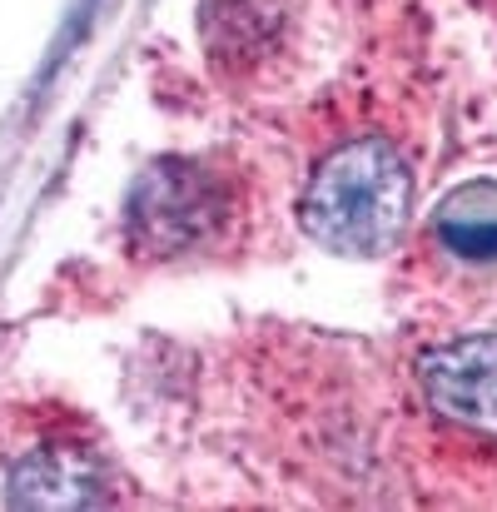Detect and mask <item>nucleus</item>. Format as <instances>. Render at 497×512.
<instances>
[{
  "mask_svg": "<svg viewBox=\"0 0 497 512\" xmlns=\"http://www.w3.org/2000/svg\"><path fill=\"white\" fill-rule=\"evenodd\" d=\"M418 179L388 135H348L309 170L299 194L304 234L338 259H378L413 224Z\"/></svg>",
  "mask_w": 497,
  "mask_h": 512,
  "instance_id": "f257e3e1",
  "label": "nucleus"
},
{
  "mask_svg": "<svg viewBox=\"0 0 497 512\" xmlns=\"http://www.w3.org/2000/svg\"><path fill=\"white\" fill-rule=\"evenodd\" d=\"M244 214L239 179L194 155L155 160L125 199V244L150 264L214 254L234 239Z\"/></svg>",
  "mask_w": 497,
  "mask_h": 512,
  "instance_id": "f03ea898",
  "label": "nucleus"
},
{
  "mask_svg": "<svg viewBox=\"0 0 497 512\" xmlns=\"http://www.w3.org/2000/svg\"><path fill=\"white\" fill-rule=\"evenodd\" d=\"M428 408L458 428L497 433V339H453L433 348L418 368Z\"/></svg>",
  "mask_w": 497,
  "mask_h": 512,
  "instance_id": "7ed1b4c3",
  "label": "nucleus"
},
{
  "mask_svg": "<svg viewBox=\"0 0 497 512\" xmlns=\"http://www.w3.org/2000/svg\"><path fill=\"white\" fill-rule=\"evenodd\" d=\"M289 45V0H209L204 50L219 75H259Z\"/></svg>",
  "mask_w": 497,
  "mask_h": 512,
  "instance_id": "20e7f679",
  "label": "nucleus"
},
{
  "mask_svg": "<svg viewBox=\"0 0 497 512\" xmlns=\"http://www.w3.org/2000/svg\"><path fill=\"white\" fill-rule=\"evenodd\" d=\"M5 498L15 508H95L105 503V468L90 448L50 443L10 468Z\"/></svg>",
  "mask_w": 497,
  "mask_h": 512,
  "instance_id": "39448f33",
  "label": "nucleus"
},
{
  "mask_svg": "<svg viewBox=\"0 0 497 512\" xmlns=\"http://www.w3.org/2000/svg\"><path fill=\"white\" fill-rule=\"evenodd\" d=\"M428 249L453 269H497V184H458L428 219Z\"/></svg>",
  "mask_w": 497,
  "mask_h": 512,
  "instance_id": "423d86ee",
  "label": "nucleus"
}]
</instances>
